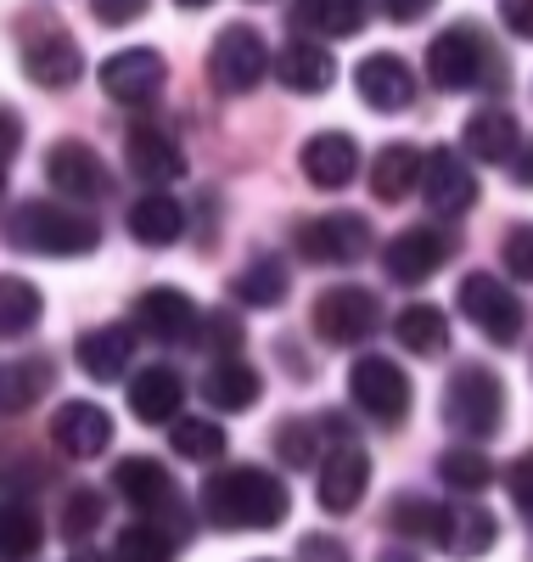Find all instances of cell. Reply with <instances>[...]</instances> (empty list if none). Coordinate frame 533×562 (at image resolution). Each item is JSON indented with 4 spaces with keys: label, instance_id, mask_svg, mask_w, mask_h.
<instances>
[{
    "label": "cell",
    "instance_id": "cell-40",
    "mask_svg": "<svg viewBox=\"0 0 533 562\" xmlns=\"http://www.w3.org/2000/svg\"><path fill=\"white\" fill-rule=\"evenodd\" d=\"M95 524H102V495H95V490H73L68 506H63V535H68V546L84 540Z\"/></svg>",
    "mask_w": 533,
    "mask_h": 562
},
{
    "label": "cell",
    "instance_id": "cell-37",
    "mask_svg": "<svg viewBox=\"0 0 533 562\" xmlns=\"http://www.w3.org/2000/svg\"><path fill=\"white\" fill-rule=\"evenodd\" d=\"M439 479L450 490H461V495H483V490H489V479H495V467H489V456H483L477 445H450L439 456Z\"/></svg>",
    "mask_w": 533,
    "mask_h": 562
},
{
    "label": "cell",
    "instance_id": "cell-18",
    "mask_svg": "<svg viewBox=\"0 0 533 562\" xmlns=\"http://www.w3.org/2000/svg\"><path fill=\"white\" fill-rule=\"evenodd\" d=\"M45 180H52L63 198H102L113 186L102 153H90L84 140H57L52 158H45Z\"/></svg>",
    "mask_w": 533,
    "mask_h": 562
},
{
    "label": "cell",
    "instance_id": "cell-46",
    "mask_svg": "<svg viewBox=\"0 0 533 562\" xmlns=\"http://www.w3.org/2000/svg\"><path fill=\"white\" fill-rule=\"evenodd\" d=\"M18 147H23V119H18L7 102H0V164H12Z\"/></svg>",
    "mask_w": 533,
    "mask_h": 562
},
{
    "label": "cell",
    "instance_id": "cell-49",
    "mask_svg": "<svg viewBox=\"0 0 533 562\" xmlns=\"http://www.w3.org/2000/svg\"><path fill=\"white\" fill-rule=\"evenodd\" d=\"M382 7H387V18H394V23H416L432 0H382Z\"/></svg>",
    "mask_w": 533,
    "mask_h": 562
},
{
    "label": "cell",
    "instance_id": "cell-36",
    "mask_svg": "<svg viewBox=\"0 0 533 562\" xmlns=\"http://www.w3.org/2000/svg\"><path fill=\"white\" fill-rule=\"evenodd\" d=\"M169 445L185 461H219L225 456V428L208 416H169Z\"/></svg>",
    "mask_w": 533,
    "mask_h": 562
},
{
    "label": "cell",
    "instance_id": "cell-11",
    "mask_svg": "<svg viewBox=\"0 0 533 562\" xmlns=\"http://www.w3.org/2000/svg\"><path fill=\"white\" fill-rule=\"evenodd\" d=\"M461 315L477 321V333L495 338V344H517L522 338V299L506 288L500 276H466L461 281Z\"/></svg>",
    "mask_w": 533,
    "mask_h": 562
},
{
    "label": "cell",
    "instance_id": "cell-6",
    "mask_svg": "<svg viewBox=\"0 0 533 562\" xmlns=\"http://www.w3.org/2000/svg\"><path fill=\"white\" fill-rule=\"evenodd\" d=\"M349 394L371 422H382V428H394V422L410 416V378L387 355H360L349 366Z\"/></svg>",
    "mask_w": 533,
    "mask_h": 562
},
{
    "label": "cell",
    "instance_id": "cell-35",
    "mask_svg": "<svg viewBox=\"0 0 533 562\" xmlns=\"http://www.w3.org/2000/svg\"><path fill=\"white\" fill-rule=\"evenodd\" d=\"M39 315H45V299H39L34 281H23V276H0V338L29 333Z\"/></svg>",
    "mask_w": 533,
    "mask_h": 562
},
{
    "label": "cell",
    "instance_id": "cell-1",
    "mask_svg": "<svg viewBox=\"0 0 533 562\" xmlns=\"http://www.w3.org/2000/svg\"><path fill=\"white\" fill-rule=\"evenodd\" d=\"M293 495L264 467H219L203 484V518L214 529H281Z\"/></svg>",
    "mask_w": 533,
    "mask_h": 562
},
{
    "label": "cell",
    "instance_id": "cell-21",
    "mask_svg": "<svg viewBox=\"0 0 533 562\" xmlns=\"http://www.w3.org/2000/svg\"><path fill=\"white\" fill-rule=\"evenodd\" d=\"M113 484H118V495H124L129 506H140V512H174V506H180L174 479L163 473V461H152V456H118Z\"/></svg>",
    "mask_w": 533,
    "mask_h": 562
},
{
    "label": "cell",
    "instance_id": "cell-4",
    "mask_svg": "<svg viewBox=\"0 0 533 562\" xmlns=\"http://www.w3.org/2000/svg\"><path fill=\"white\" fill-rule=\"evenodd\" d=\"M270 74V45L253 23H230L219 29L214 52H208V79L219 97H248V90Z\"/></svg>",
    "mask_w": 533,
    "mask_h": 562
},
{
    "label": "cell",
    "instance_id": "cell-51",
    "mask_svg": "<svg viewBox=\"0 0 533 562\" xmlns=\"http://www.w3.org/2000/svg\"><path fill=\"white\" fill-rule=\"evenodd\" d=\"M174 7H185V12H203V7H214V0H174Z\"/></svg>",
    "mask_w": 533,
    "mask_h": 562
},
{
    "label": "cell",
    "instance_id": "cell-9",
    "mask_svg": "<svg viewBox=\"0 0 533 562\" xmlns=\"http://www.w3.org/2000/svg\"><path fill=\"white\" fill-rule=\"evenodd\" d=\"M371 220L365 214H320L298 225V254L309 265H360L371 254Z\"/></svg>",
    "mask_w": 533,
    "mask_h": 562
},
{
    "label": "cell",
    "instance_id": "cell-48",
    "mask_svg": "<svg viewBox=\"0 0 533 562\" xmlns=\"http://www.w3.org/2000/svg\"><path fill=\"white\" fill-rule=\"evenodd\" d=\"M528 12H533V0H506V7H500V18H506V29H511V34H522V40L533 34V23H528Z\"/></svg>",
    "mask_w": 533,
    "mask_h": 562
},
{
    "label": "cell",
    "instance_id": "cell-32",
    "mask_svg": "<svg viewBox=\"0 0 533 562\" xmlns=\"http://www.w3.org/2000/svg\"><path fill=\"white\" fill-rule=\"evenodd\" d=\"M495 518L483 506H450V524H444V546L439 551H450V557H461V562H472V557H483L495 546Z\"/></svg>",
    "mask_w": 533,
    "mask_h": 562
},
{
    "label": "cell",
    "instance_id": "cell-23",
    "mask_svg": "<svg viewBox=\"0 0 533 562\" xmlns=\"http://www.w3.org/2000/svg\"><path fill=\"white\" fill-rule=\"evenodd\" d=\"M180 405H185L180 371H169V366H147L140 378H129V416H135V422H147V428H163L169 416H180Z\"/></svg>",
    "mask_w": 533,
    "mask_h": 562
},
{
    "label": "cell",
    "instance_id": "cell-12",
    "mask_svg": "<svg viewBox=\"0 0 533 562\" xmlns=\"http://www.w3.org/2000/svg\"><path fill=\"white\" fill-rule=\"evenodd\" d=\"M163 79H169V63L152 52V45H129V52H113L102 63V90L113 102H124V108L152 102L163 90Z\"/></svg>",
    "mask_w": 533,
    "mask_h": 562
},
{
    "label": "cell",
    "instance_id": "cell-14",
    "mask_svg": "<svg viewBox=\"0 0 533 562\" xmlns=\"http://www.w3.org/2000/svg\"><path fill=\"white\" fill-rule=\"evenodd\" d=\"M52 445L73 461H95L113 445V416L90 400H63L57 416H52Z\"/></svg>",
    "mask_w": 533,
    "mask_h": 562
},
{
    "label": "cell",
    "instance_id": "cell-15",
    "mask_svg": "<svg viewBox=\"0 0 533 562\" xmlns=\"http://www.w3.org/2000/svg\"><path fill=\"white\" fill-rule=\"evenodd\" d=\"M354 90H360V102H365L371 113H405V108L416 102V74H410L405 57L376 52V57H365V63L354 68Z\"/></svg>",
    "mask_w": 533,
    "mask_h": 562
},
{
    "label": "cell",
    "instance_id": "cell-29",
    "mask_svg": "<svg viewBox=\"0 0 533 562\" xmlns=\"http://www.w3.org/2000/svg\"><path fill=\"white\" fill-rule=\"evenodd\" d=\"M416 175H421V147L410 140H394V147H382L376 164H371V192L382 203H405L416 192Z\"/></svg>",
    "mask_w": 533,
    "mask_h": 562
},
{
    "label": "cell",
    "instance_id": "cell-28",
    "mask_svg": "<svg viewBox=\"0 0 533 562\" xmlns=\"http://www.w3.org/2000/svg\"><path fill=\"white\" fill-rule=\"evenodd\" d=\"M180 231H185V209H180L174 198H163V186L129 203V237H135V243L169 248V243H180Z\"/></svg>",
    "mask_w": 533,
    "mask_h": 562
},
{
    "label": "cell",
    "instance_id": "cell-38",
    "mask_svg": "<svg viewBox=\"0 0 533 562\" xmlns=\"http://www.w3.org/2000/svg\"><path fill=\"white\" fill-rule=\"evenodd\" d=\"M107 562H174V546H169V535H158L152 524H129V529H118Z\"/></svg>",
    "mask_w": 533,
    "mask_h": 562
},
{
    "label": "cell",
    "instance_id": "cell-22",
    "mask_svg": "<svg viewBox=\"0 0 533 562\" xmlns=\"http://www.w3.org/2000/svg\"><path fill=\"white\" fill-rule=\"evenodd\" d=\"M124 164H129L140 180H152V186L185 175V153L174 147V135H163L158 124H135V130L124 135Z\"/></svg>",
    "mask_w": 533,
    "mask_h": 562
},
{
    "label": "cell",
    "instance_id": "cell-31",
    "mask_svg": "<svg viewBox=\"0 0 533 562\" xmlns=\"http://www.w3.org/2000/svg\"><path fill=\"white\" fill-rule=\"evenodd\" d=\"M394 338L410 349V355H444L450 349V315L439 304H410L394 315Z\"/></svg>",
    "mask_w": 533,
    "mask_h": 562
},
{
    "label": "cell",
    "instance_id": "cell-8",
    "mask_svg": "<svg viewBox=\"0 0 533 562\" xmlns=\"http://www.w3.org/2000/svg\"><path fill=\"white\" fill-rule=\"evenodd\" d=\"M450 259H455V237L444 225H405L399 237L382 248V270H387V281H399V288H416V281L444 270Z\"/></svg>",
    "mask_w": 533,
    "mask_h": 562
},
{
    "label": "cell",
    "instance_id": "cell-13",
    "mask_svg": "<svg viewBox=\"0 0 533 562\" xmlns=\"http://www.w3.org/2000/svg\"><path fill=\"white\" fill-rule=\"evenodd\" d=\"M23 74H29L39 90H68V85L84 74L79 40H73L68 29H57V23L34 29V34L23 40Z\"/></svg>",
    "mask_w": 533,
    "mask_h": 562
},
{
    "label": "cell",
    "instance_id": "cell-39",
    "mask_svg": "<svg viewBox=\"0 0 533 562\" xmlns=\"http://www.w3.org/2000/svg\"><path fill=\"white\" fill-rule=\"evenodd\" d=\"M45 389V360H18L0 371V411H23Z\"/></svg>",
    "mask_w": 533,
    "mask_h": 562
},
{
    "label": "cell",
    "instance_id": "cell-43",
    "mask_svg": "<svg viewBox=\"0 0 533 562\" xmlns=\"http://www.w3.org/2000/svg\"><path fill=\"white\" fill-rule=\"evenodd\" d=\"M511 501L522 506V518H533V456H522V461H511Z\"/></svg>",
    "mask_w": 533,
    "mask_h": 562
},
{
    "label": "cell",
    "instance_id": "cell-44",
    "mask_svg": "<svg viewBox=\"0 0 533 562\" xmlns=\"http://www.w3.org/2000/svg\"><path fill=\"white\" fill-rule=\"evenodd\" d=\"M528 243H533L528 225H517L511 237H506V265H511V276H522V281L533 276V248H528Z\"/></svg>",
    "mask_w": 533,
    "mask_h": 562
},
{
    "label": "cell",
    "instance_id": "cell-45",
    "mask_svg": "<svg viewBox=\"0 0 533 562\" xmlns=\"http://www.w3.org/2000/svg\"><path fill=\"white\" fill-rule=\"evenodd\" d=\"M95 7V23H135L147 12V0H90Z\"/></svg>",
    "mask_w": 533,
    "mask_h": 562
},
{
    "label": "cell",
    "instance_id": "cell-34",
    "mask_svg": "<svg viewBox=\"0 0 533 562\" xmlns=\"http://www.w3.org/2000/svg\"><path fill=\"white\" fill-rule=\"evenodd\" d=\"M286 288H293V281H286V265L281 259H253L248 270L236 276V299L241 304H253V310H275V304H286Z\"/></svg>",
    "mask_w": 533,
    "mask_h": 562
},
{
    "label": "cell",
    "instance_id": "cell-10",
    "mask_svg": "<svg viewBox=\"0 0 533 562\" xmlns=\"http://www.w3.org/2000/svg\"><path fill=\"white\" fill-rule=\"evenodd\" d=\"M376 326H382V304L371 288H326L315 304V333L337 349L376 338Z\"/></svg>",
    "mask_w": 533,
    "mask_h": 562
},
{
    "label": "cell",
    "instance_id": "cell-24",
    "mask_svg": "<svg viewBox=\"0 0 533 562\" xmlns=\"http://www.w3.org/2000/svg\"><path fill=\"white\" fill-rule=\"evenodd\" d=\"M461 140H466V158H477V164H511L522 153V130L506 108H477L466 119Z\"/></svg>",
    "mask_w": 533,
    "mask_h": 562
},
{
    "label": "cell",
    "instance_id": "cell-25",
    "mask_svg": "<svg viewBox=\"0 0 533 562\" xmlns=\"http://www.w3.org/2000/svg\"><path fill=\"white\" fill-rule=\"evenodd\" d=\"M371 18L365 0H293V29L304 40H349Z\"/></svg>",
    "mask_w": 533,
    "mask_h": 562
},
{
    "label": "cell",
    "instance_id": "cell-3",
    "mask_svg": "<svg viewBox=\"0 0 533 562\" xmlns=\"http://www.w3.org/2000/svg\"><path fill=\"white\" fill-rule=\"evenodd\" d=\"M444 422L466 439H495L506 422V383L489 366H461L444 389Z\"/></svg>",
    "mask_w": 533,
    "mask_h": 562
},
{
    "label": "cell",
    "instance_id": "cell-42",
    "mask_svg": "<svg viewBox=\"0 0 533 562\" xmlns=\"http://www.w3.org/2000/svg\"><path fill=\"white\" fill-rule=\"evenodd\" d=\"M298 562H349L343 540H331V535H304L298 540Z\"/></svg>",
    "mask_w": 533,
    "mask_h": 562
},
{
    "label": "cell",
    "instance_id": "cell-17",
    "mask_svg": "<svg viewBox=\"0 0 533 562\" xmlns=\"http://www.w3.org/2000/svg\"><path fill=\"white\" fill-rule=\"evenodd\" d=\"M270 74L293 90V97H320V90L337 85V63L320 40H304L293 34V45H281V52L270 57Z\"/></svg>",
    "mask_w": 533,
    "mask_h": 562
},
{
    "label": "cell",
    "instance_id": "cell-7",
    "mask_svg": "<svg viewBox=\"0 0 533 562\" xmlns=\"http://www.w3.org/2000/svg\"><path fill=\"white\" fill-rule=\"evenodd\" d=\"M416 186H421V198L432 203V214H444V220H461L483 192H477V169H472V158L466 153H455V147H432V153H421V175H416Z\"/></svg>",
    "mask_w": 533,
    "mask_h": 562
},
{
    "label": "cell",
    "instance_id": "cell-20",
    "mask_svg": "<svg viewBox=\"0 0 533 562\" xmlns=\"http://www.w3.org/2000/svg\"><path fill=\"white\" fill-rule=\"evenodd\" d=\"M197 304H191L180 288H152V293H140V304H135V326L147 338H158V344H185L191 333H197Z\"/></svg>",
    "mask_w": 533,
    "mask_h": 562
},
{
    "label": "cell",
    "instance_id": "cell-5",
    "mask_svg": "<svg viewBox=\"0 0 533 562\" xmlns=\"http://www.w3.org/2000/svg\"><path fill=\"white\" fill-rule=\"evenodd\" d=\"M489 63H495V52L472 23H455L427 45V79L439 90H472L477 79H489Z\"/></svg>",
    "mask_w": 533,
    "mask_h": 562
},
{
    "label": "cell",
    "instance_id": "cell-33",
    "mask_svg": "<svg viewBox=\"0 0 533 562\" xmlns=\"http://www.w3.org/2000/svg\"><path fill=\"white\" fill-rule=\"evenodd\" d=\"M39 546H45V529L34 512L23 501H0V562H29L39 557Z\"/></svg>",
    "mask_w": 533,
    "mask_h": 562
},
{
    "label": "cell",
    "instance_id": "cell-52",
    "mask_svg": "<svg viewBox=\"0 0 533 562\" xmlns=\"http://www.w3.org/2000/svg\"><path fill=\"white\" fill-rule=\"evenodd\" d=\"M0 198H7V175H0Z\"/></svg>",
    "mask_w": 533,
    "mask_h": 562
},
{
    "label": "cell",
    "instance_id": "cell-26",
    "mask_svg": "<svg viewBox=\"0 0 533 562\" xmlns=\"http://www.w3.org/2000/svg\"><path fill=\"white\" fill-rule=\"evenodd\" d=\"M264 394V378L248 366V360H236V355H219L208 360V378H203V400L214 411H253Z\"/></svg>",
    "mask_w": 533,
    "mask_h": 562
},
{
    "label": "cell",
    "instance_id": "cell-27",
    "mask_svg": "<svg viewBox=\"0 0 533 562\" xmlns=\"http://www.w3.org/2000/svg\"><path fill=\"white\" fill-rule=\"evenodd\" d=\"M129 355H135L129 326H95V333L79 338V366H84V378H95V383H118L129 371Z\"/></svg>",
    "mask_w": 533,
    "mask_h": 562
},
{
    "label": "cell",
    "instance_id": "cell-50",
    "mask_svg": "<svg viewBox=\"0 0 533 562\" xmlns=\"http://www.w3.org/2000/svg\"><path fill=\"white\" fill-rule=\"evenodd\" d=\"M68 562H107V557H102V551H84V546H79V551H73Z\"/></svg>",
    "mask_w": 533,
    "mask_h": 562
},
{
    "label": "cell",
    "instance_id": "cell-47",
    "mask_svg": "<svg viewBox=\"0 0 533 562\" xmlns=\"http://www.w3.org/2000/svg\"><path fill=\"white\" fill-rule=\"evenodd\" d=\"M208 338H214L225 355H236V344H241V326H236V315H208Z\"/></svg>",
    "mask_w": 533,
    "mask_h": 562
},
{
    "label": "cell",
    "instance_id": "cell-16",
    "mask_svg": "<svg viewBox=\"0 0 533 562\" xmlns=\"http://www.w3.org/2000/svg\"><path fill=\"white\" fill-rule=\"evenodd\" d=\"M365 490H371V456H365L360 445H337V450L320 461V484H315L320 506L343 518V512H354V506L365 501Z\"/></svg>",
    "mask_w": 533,
    "mask_h": 562
},
{
    "label": "cell",
    "instance_id": "cell-30",
    "mask_svg": "<svg viewBox=\"0 0 533 562\" xmlns=\"http://www.w3.org/2000/svg\"><path fill=\"white\" fill-rule=\"evenodd\" d=\"M387 524H394L405 540H421V546H444L450 506H444V501H432V495H394V506H387Z\"/></svg>",
    "mask_w": 533,
    "mask_h": 562
},
{
    "label": "cell",
    "instance_id": "cell-2",
    "mask_svg": "<svg viewBox=\"0 0 533 562\" xmlns=\"http://www.w3.org/2000/svg\"><path fill=\"white\" fill-rule=\"evenodd\" d=\"M7 243L18 254H45V259H84L102 243V225L63 203H23L7 214Z\"/></svg>",
    "mask_w": 533,
    "mask_h": 562
},
{
    "label": "cell",
    "instance_id": "cell-41",
    "mask_svg": "<svg viewBox=\"0 0 533 562\" xmlns=\"http://www.w3.org/2000/svg\"><path fill=\"white\" fill-rule=\"evenodd\" d=\"M275 456H281L286 467H309V461H315V428H304V422H281Z\"/></svg>",
    "mask_w": 533,
    "mask_h": 562
},
{
    "label": "cell",
    "instance_id": "cell-19",
    "mask_svg": "<svg viewBox=\"0 0 533 562\" xmlns=\"http://www.w3.org/2000/svg\"><path fill=\"white\" fill-rule=\"evenodd\" d=\"M298 164H304L309 186H320V192H343V186L354 180V169H360V147H354V135H343V130H320V135L304 140Z\"/></svg>",
    "mask_w": 533,
    "mask_h": 562
}]
</instances>
